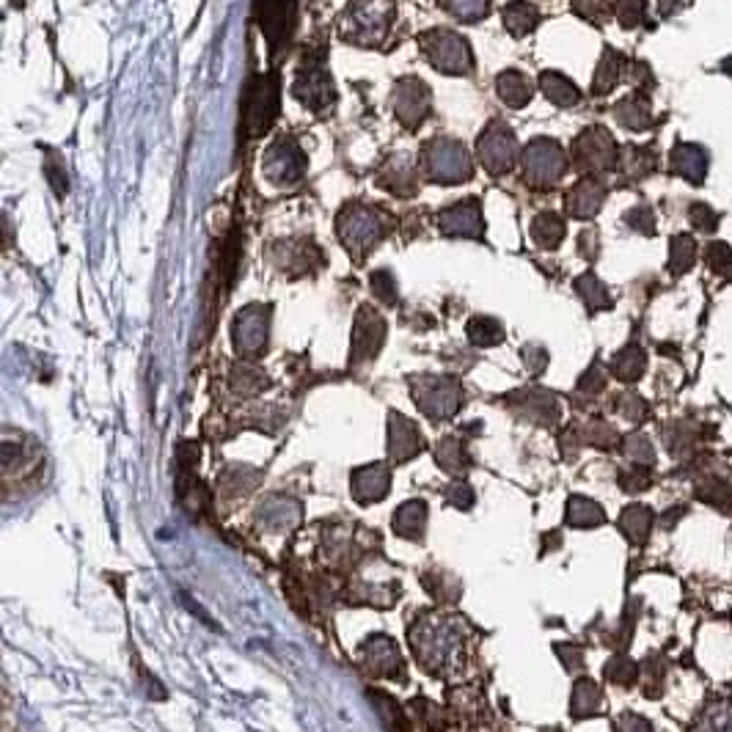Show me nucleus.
I'll use <instances>...</instances> for the list:
<instances>
[{
	"label": "nucleus",
	"mask_w": 732,
	"mask_h": 732,
	"mask_svg": "<svg viewBox=\"0 0 732 732\" xmlns=\"http://www.w3.org/2000/svg\"><path fill=\"white\" fill-rule=\"evenodd\" d=\"M378 185L386 188L400 199H411L419 190V177H416V157L411 152H397L391 155L383 168L378 171Z\"/></svg>",
	"instance_id": "dca6fc26"
},
{
	"label": "nucleus",
	"mask_w": 732,
	"mask_h": 732,
	"mask_svg": "<svg viewBox=\"0 0 732 732\" xmlns=\"http://www.w3.org/2000/svg\"><path fill=\"white\" fill-rule=\"evenodd\" d=\"M521 405L523 413L540 424H551L556 422L559 416V408H556V400L548 394V391H521Z\"/></svg>",
	"instance_id": "473e14b6"
},
{
	"label": "nucleus",
	"mask_w": 732,
	"mask_h": 732,
	"mask_svg": "<svg viewBox=\"0 0 732 732\" xmlns=\"http://www.w3.org/2000/svg\"><path fill=\"white\" fill-rule=\"evenodd\" d=\"M567 171V155L554 138H534L523 149V179L532 188L548 190L562 182Z\"/></svg>",
	"instance_id": "39448f33"
},
{
	"label": "nucleus",
	"mask_w": 732,
	"mask_h": 732,
	"mask_svg": "<svg viewBox=\"0 0 732 732\" xmlns=\"http://www.w3.org/2000/svg\"><path fill=\"white\" fill-rule=\"evenodd\" d=\"M573 160L578 168L584 171H609L617 166L620 152H617V141L611 138L606 127H587L584 133L573 141Z\"/></svg>",
	"instance_id": "f8f14e48"
},
{
	"label": "nucleus",
	"mask_w": 732,
	"mask_h": 732,
	"mask_svg": "<svg viewBox=\"0 0 732 732\" xmlns=\"http://www.w3.org/2000/svg\"><path fill=\"white\" fill-rule=\"evenodd\" d=\"M644 17V0H617V20L625 28H636Z\"/></svg>",
	"instance_id": "603ef678"
},
{
	"label": "nucleus",
	"mask_w": 732,
	"mask_h": 732,
	"mask_svg": "<svg viewBox=\"0 0 732 732\" xmlns=\"http://www.w3.org/2000/svg\"><path fill=\"white\" fill-rule=\"evenodd\" d=\"M532 240L543 251H554L565 240V221L556 212H540L532 221Z\"/></svg>",
	"instance_id": "c85d7f7f"
},
{
	"label": "nucleus",
	"mask_w": 732,
	"mask_h": 732,
	"mask_svg": "<svg viewBox=\"0 0 732 732\" xmlns=\"http://www.w3.org/2000/svg\"><path fill=\"white\" fill-rule=\"evenodd\" d=\"M537 25H540V12L529 0H512L504 6V28L512 36L532 34Z\"/></svg>",
	"instance_id": "bb28decb"
},
{
	"label": "nucleus",
	"mask_w": 732,
	"mask_h": 732,
	"mask_svg": "<svg viewBox=\"0 0 732 732\" xmlns=\"http://www.w3.org/2000/svg\"><path fill=\"white\" fill-rule=\"evenodd\" d=\"M540 89L559 108H576L578 102H581L578 86L570 78H565L562 72H543L540 75Z\"/></svg>",
	"instance_id": "a878e982"
},
{
	"label": "nucleus",
	"mask_w": 732,
	"mask_h": 732,
	"mask_svg": "<svg viewBox=\"0 0 732 732\" xmlns=\"http://www.w3.org/2000/svg\"><path fill=\"white\" fill-rule=\"evenodd\" d=\"M270 256L281 270H287L289 276H303L322 265V254L311 240H278L270 248Z\"/></svg>",
	"instance_id": "f3484780"
},
{
	"label": "nucleus",
	"mask_w": 732,
	"mask_h": 732,
	"mask_svg": "<svg viewBox=\"0 0 732 732\" xmlns=\"http://www.w3.org/2000/svg\"><path fill=\"white\" fill-rule=\"evenodd\" d=\"M523 361L532 369V375H540L545 364H548V353H545L543 347H537V344H529V347H523Z\"/></svg>",
	"instance_id": "bf43d9fd"
},
{
	"label": "nucleus",
	"mask_w": 732,
	"mask_h": 732,
	"mask_svg": "<svg viewBox=\"0 0 732 732\" xmlns=\"http://www.w3.org/2000/svg\"><path fill=\"white\" fill-rule=\"evenodd\" d=\"M617 411H620L622 416L633 419V422H639V419L647 416V405H644L642 397H636V394H622L620 400H617Z\"/></svg>",
	"instance_id": "6e6d98bb"
},
{
	"label": "nucleus",
	"mask_w": 732,
	"mask_h": 732,
	"mask_svg": "<svg viewBox=\"0 0 732 732\" xmlns=\"http://www.w3.org/2000/svg\"><path fill=\"white\" fill-rule=\"evenodd\" d=\"M391 20H394V6L389 0H355L342 14L339 34L347 45L375 47L389 34Z\"/></svg>",
	"instance_id": "f03ea898"
},
{
	"label": "nucleus",
	"mask_w": 732,
	"mask_h": 732,
	"mask_svg": "<svg viewBox=\"0 0 732 732\" xmlns=\"http://www.w3.org/2000/svg\"><path fill=\"white\" fill-rule=\"evenodd\" d=\"M622 72H625V56L609 47V50L603 53V58H600L598 69H595L592 94H595V97H606V94H611V91L617 89Z\"/></svg>",
	"instance_id": "393cba45"
},
{
	"label": "nucleus",
	"mask_w": 732,
	"mask_h": 732,
	"mask_svg": "<svg viewBox=\"0 0 732 732\" xmlns=\"http://www.w3.org/2000/svg\"><path fill=\"white\" fill-rule=\"evenodd\" d=\"M262 174L267 182H273L276 188H292L298 185L303 174H306V155L298 146L295 138H278L276 144L267 149L262 157Z\"/></svg>",
	"instance_id": "6e6552de"
},
{
	"label": "nucleus",
	"mask_w": 732,
	"mask_h": 732,
	"mask_svg": "<svg viewBox=\"0 0 732 732\" xmlns=\"http://www.w3.org/2000/svg\"><path fill=\"white\" fill-rule=\"evenodd\" d=\"M581 254L592 259L598 254V232H584L581 234Z\"/></svg>",
	"instance_id": "0e129e2a"
},
{
	"label": "nucleus",
	"mask_w": 732,
	"mask_h": 732,
	"mask_svg": "<svg viewBox=\"0 0 732 732\" xmlns=\"http://www.w3.org/2000/svg\"><path fill=\"white\" fill-rule=\"evenodd\" d=\"M606 389V378H603V372H600L598 366H592L584 378L578 380V391H587V394H598V391Z\"/></svg>",
	"instance_id": "680f3d73"
},
{
	"label": "nucleus",
	"mask_w": 732,
	"mask_h": 732,
	"mask_svg": "<svg viewBox=\"0 0 732 732\" xmlns=\"http://www.w3.org/2000/svg\"><path fill=\"white\" fill-rule=\"evenodd\" d=\"M466 331L471 344H477V347H493V344H499L504 339V328L493 317H474L468 322Z\"/></svg>",
	"instance_id": "58836bf2"
},
{
	"label": "nucleus",
	"mask_w": 732,
	"mask_h": 732,
	"mask_svg": "<svg viewBox=\"0 0 732 732\" xmlns=\"http://www.w3.org/2000/svg\"><path fill=\"white\" fill-rule=\"evenodd\" d=\"M614 730L617 732H653V727H650V721L642 719V716H636V713H625V716L617 719Z\"/></svg>",
	"instance_id": "052dcab7"
},
{
	"label": "nucleus",
	"mask_w": 732,
	"mask_h": 732,
	"mask_svg": "<svg viewBox=\"0 0 732 732\" xmlns=\"http://www.w3.org/2000/svg\"><path fill=\"white\" fill-rule=\"evenodd\" d=\"M232 386L243 394H251V391H259L267 386L265 375H259L256 369L251 366H234L232 372Z\"/></svg>",
	"instance_id": "8fccbe9b"
},
{
	"label": "nucleus",
	"mask_w": 732,
	"mask_h": 732,
	"mask_svg": "<svg viewBox=\"0 0 732 732\" xmlns=\"http://www.w3.org/2000/svg\"><path fill=\"white\" fill-rule=\"evenodd\" d=\"M644 366H647V355H644L639 344H628V347H622L620 353L611 358V372L622 383H633V380L642 378Z\"/></svg>",
	"instance_id": "c756f323"
},
{
	"label": "nucleus",
	"mask_w": 732,
	"mask_h": 732,
	"mask_svg": "<svg viewBox=\"0 0 732 732\" xmlns=\"http://www.w3.org/2000/svg\"><path fill=\"white\" fill-rule=\"evenodd\" d=\"M614 119L617 124H622L625 130H631V133H644V130H650V124H653V108H650V100L644 97V94H631V97H625L614 105Z\"/></svg>",
	"instance_id": "4be33fe9"
},
{
	"label": "nucleus",
	"mask_w": 732,
	"mask_h": 732,
	"mask_svg": "<svg viewBox=\"0 0 732 732\" xmlns=\"http://www.w3.org/2000/svg\"><path fill=\"white\" fill-rule=\"evenodd\" d=\"M386 342V320L372 306H361L353 322V339H350V364L361 366L372 361Z\"/></svg>",
	"instance_id": "ddd939ff"
},
{
	"label": "nucleus",
	"mask_w": 732,
	"mask_h": 732,
	"mask_svg": "<svg viewBox=\"0 0 732 732\" xmlns=\"http://www.w3.org/2000/svg\"><path fill=\"white\" fill-rule=\"evenodd\" d=\"M413 400L427 413L430 419L441 422V419H452L460 405H463V389L455 378H433V375H424V378L411 380Z\"/></svg>",
	"instance_id": "423d86ee"
},
{
	"label": "nucleus",
	"mask_w": 732,
	"mask_h": 732,
	"mask_svg": "<svg viewBox=\"0 0 732 732\" xmlns=\"http://www.w3.org/2000/svg\"><path fill=\"white\" fill-rule=\"evenodd\" d=\"M576 292L581 295V300L587 303L589 311H603L611 309V295L606 284L600 281L595 273H584V276L576 278Z\"/></svg>",
	"instance_id": "c9c22d12"
},
{
	"label": "nucleus",
	"mask_w": 732,
	"mask_h": 732,
	"mask_svg": "<svg viewBox=\"0 0 732 732\" xmlns=\"http://www.w3.org/2000/svg\"><path fill=\"white\" fill-rule=\"evenodd\" d=\"M336 232L342 237L344 248L350 251L355 262H364L369 251H375L378 243L389 232V223L386 215L375 207H366V204H347L339 212V221H336Z\"/></svg>",
	"instance_id": "f257e3e1"
},
{
	"label": "nucleus",
	"mask_w": 732,
	"mask_h": 732,
	"mask_svg": "<svg viewBox=\"0 0 732 732\" xmlns=\"http://www.w3.org/2000/svg\"><path fill=\"white\" fill-rule=\"evenodd\" d=\"M617 166H620L622 177H628V179L647 177V174H650V171L655 168L653 149L628 146V149H625V152L620 155V160H617Z\"/></svg>",
	"instance_id": "f704fd0d"
},
{
	"label": "nucleus",
	"mask_w": 732,
	"mask_h": 732,
	"mask_svg": "<svg viewBox=\"0 0 732 732\" xmlns=\"http://www.w3.org/2000/svg\"><path fill=\"white\" fill-rule=\"evenodd\" d=\"M688 215H691V223L697 226V229H702V232H713L716 229V212L710 210L708 204H694L691 210H688Z\"/></svg>",
	"instance_id": "13d9d810"
},
{
	"label": "nucleus",
	"mask_w": 732,
	"mask_h": 732,
	"mask_svg": "<svg viewBox=\"0 0 732 732\" xmlns=\"http://www.w3.org/2000/svg\"><path fill=\"white\" fill-rule=\"evenodd\" d=\"M724 72H727V75H732V58H727V61H724Z\"/></svg>",
	"instance_id": "338daca9"
},
{
	"label": "nucleus",
	"mask_w": 732,
	"mask_h": 732,
	"mask_svg": "<svg viewBox=\"0 0 732 732\" xmlns=\"http://www.w3.org/2000/svg\"><path fill=\"white\" fill-rule=\"evenodd\" d=\"M683 3H686V0H658V12L664 14V17H669V14H675Z\"/></svg>",
	"instance_id": "69168bd1"
},
{
	"label": "nucleus",
	"mask_w": 732,
	"mask_h": 732,
	"mask_svg": "<svg viewBox=\"0 0 732 732\" xmlns=\"http://www.w3.org/2000/svg\"><path fill=\"white\" fill-rule=\"evenodd\" d=\"M620 529L631 543H644L650 529H653V512L642 504H633L620 515Z\"/></svg>",
	"instance_id": "2f4dec72"
},
{
	"label": "nucleus",
	"mask_w": 732,
	"mask_h": 732,
	"mask_svg": "<svg viewBox=\"0 0 732 732\" xmlns=\"http://www.w3.org/2000/svg\"><path fill=\"white\" fill-rule=\"evenodd\" d=\"M449 501L466 510V507H471V504H474V493H471V488H468V485H452V488H449Z\"/></svg>",
	"instance_id": "e2e57ef3"
},
{
	"label": "nucleus",
	"mask_w": 732,
	"mask_h": 732,
	"mask_svg": "<svg viewBox=\"0 0 732 732\" xmlns=\"http://www.w3.org/2000/svg\"><path fill=\"white\" fill-rule=\"evenodd\" d=\"M496 94L504 105L510 108H523L526 102L532 100L534 86L532 80L526 78L518 69H504L499 78H496Z\"/></svg>",
	"instance_id": "5701e85b"
},
{
	"label": "nucleus",
	"mask_w": 732,
	"mask_h": 732,
	"mask_svg": "<svg viewBox=\"0 0 732 732\" xmlns=\"http://www.w3.org/2000/svg\"><path fill=\"white\" fill-rule=\"evenodd\" d=\"M650 482H653V474H650V468L644 466L628 468V471H622L620 474V485L628 490V493H639V490L647 488Z\"/></svg>",
	"instance_id": "864d4df0"
},
{
	"label": "nucleus",
	"mask_w": 732,
	"mask_h": 732,
	"mask_svg": "<svg viewBox=\"0 0 732 732\" xmlns=\"http://www.w3.org/2000/svg\"><path fill=\"white\" fill-rule=\"evenodd\" d=\"M573 12L581 14L584 20H595V23H600L606 14H609V9H606V3L603 0H573Z\"/></svg>",
	"instance_id": "4d7b16f0"
},
{
	"label": "nucleus",
	"mask_w": 732,
	"mask_h": 732,
	"mask_svg": "<svg viewBox=\"0 0 732 732\" xmlns=\"http://www.w3.org/2000/svg\"><path fill=\"white\" fill-rule=\"evenodd\" d=\"M697 496L702 501H708L713 507L719 510H732V488L727 482H719V479H708L705 485H699Z\"/></svg>",
	"instance_id": "49530a36"
},
{
	"label": "nucleus",
	"mask_w": 732,
	"mask_h": 732,
	"mask_svg": "<svg viewBox=\"0 0 732 732\" xmlns=\"http://www.w3.org/2000/svg\"><path fill=\"white\" fill-rule=\"evenodd\" d=\"M389 485H391V468H386L383 463L358 468L353 474V493L361 504L383 499V496L389 493Z\"/></svg>",
	"instance_id": "412c9836"
},
{
	"label": "nucleus",
	"mask_w": 732,
	"mask_h": 732,
	"mask_svg": "<svg viewBox=\"0 0 732 732\" xmlns=\"http://www.w3.org/2000/svg\"><path fill=\"white\" fill-rule=\"evenodd\" d=\"M278 80L276 75H262L251 80L243 102V127L248 135H262L278 116Z\"/></svg>",
	"instance_id": "0eeeda50"
},
{
	"label": "nucleus",
	"mask_w": 732,
	"mask_h": 732,
	"mask_svg": "<svg viewBox=\"0 0 732 732\" xmlns=\"http://www.w3.org/2000/svg\"><path fill=\"white\" fill-rule=\"evenodd\" d=\"M441 6L463 23H477L490 12V0H441Z\"/></svg>",
	"instance_id": "79ce46f5"
},
{
	"label": "nucleus",
	"mask_w": 732,
	"mask_h": 732,
	"mask_svg": "<svg viewBox=\"0 0 732 732\" xmlns=\"http://www.w3.org/2000/svg\"><path fill=\"white\" fill-rule=\"evenodd\" d=\"M45 177L58 199H64L69 193V174L64 157L58 155L56 149H45Z\"/></svg>",
	"instance_id": "a19ab883"
},
{
	"label": "nucleus",
	"mask_w": 732,
	"mask_h": 732,
	"mask_svg": "<svg viewBox=\"0 0 732 732\" xmlns=\"http://www.w3.org/2000/svg\"><path fill=\"white\" fill-rule=\"evenodd\" d=\"M419 45L433 69L444 75H468L474 69V53L466 39L446 28H433L419 36Z\"/></svg>",
	"instance_id": "20e7f679"
},
{
	"label": "nucleus",
	"mask_w": 732,
	"mask_h": 732,
	"mask_svg": "<svg viewBox=\"0 0 732 732\" xmlns=\"http://www.w3.org/2000/svg\"><path fill=\"white\" fill-rule=\"evenodd\" d=\"M422 449V433L419 427L405 419L402 413H391L389 416V455L394 463H405L413 455H419Z\"/></svg>",
	"instance_id": "aec40b11"
},
{
	"label": "nucleus",
	"mask_w": 732,
	"mask_h": 732,
	"mask_svg": "<svg viewBox=\"0 0 732 732\" xmlns=\"http://www.w3.org/2000/svg\"><path fill=\"white\" fill-rule=\"evenodd\" d=\"M606 521V515L600 510V504L584 499V496H573L567 501V523L576 529H592Z\"/></svg>",
	"instance_id": "72a5a7b5"
},
{
	"label": "nucleus",
	"mask_w": 732,
	"mask_h": 732,
	"mask_svg": "<svg viewBox=\"0 0 732 732\" xmlns=\"http://www.w3.org/2000/svg\"><path fill=\"white\" fill-rule=\"evenodd\" d=\"M694 259H697V245H694V240L686 237V234H677L675 240L669 243V270L675 276H680V273L691 270Z\"/></svg>",
	"instance_id": "ea45409f"
},
{
	"label": "nucleus",
	"mask_w": 732,
	"mask_h": 732,
	"mask_svg": "<svg viewBox=\"0 0 732 732\" xmlns=\"http://www.w3.org/2000/svg\"><path fill=\"white\" fill-rule=\"evenodd\" d=\"M292 94L298 97V102H303L309 111L322 113L331 111L336 105V89H333L331 75L322 69V64H306V67L298 72V80L292 86Z\"/></svg>",
	"instance_id": "4468645a"
},
{
	"label": "nucleus",
	"mask_w": 732,
	"mask_h": 732,
	"mask_svg": "<svg viewBox=\"0 0 732 732\" xmlns=\"http://www.w3.org/2000/svg\"><path fill=\"white\" fill-rule=\"evenodd\" d=\"M625 455L636 460V463H644V466H653L655 463V452L650 441L644 438V435H631L628 441H625Z\"/></svg>",
	"instance_id": "3c124183"
},
{
	"label": "nucleus",
	"mask_w": 732,
	"mask_h": 732,
	"mask_svg": "<svg viewBox=\"0 0 732 732\" xmlns=\"http://www.w3.org/2000/svg\"><path fill=\"white\" fill-rule=\"evenodd\" d=\"M14 9H25V0H12Z\"/></svg>",
	"instance_id": "774afa93"
},
{
	"label": "nucleus",
	"mask_w": 732,
	"mask_h": 732,
	"mask_svg": "<svg viewBox=\"0 0 732 732\" xmlns=\"http://www.w3.org/2000/svg\"><path fill=\"white\" fill-rule=\"evenodd\" d=\"M477 157L479 163L485 166L490 177H504L510 174L515 163H518V141L507 124L493 122L479 135L477 141Z\"/></svg>",
	"instance_id": "1a4fd4ad"
},
{
	"label": "nucleus",
	"mask_w": 732,
	"mask_h": 732,
	"mask_svg": "<svg viewBox=\"0 0 732 732\" xmlns=\"http://www.w3.org/2000/svg\"><path fill=\"white\" fill-rule=\"evenodd\" d=\"M435 460L444 466V471H449V474H460V471H466L468 468V452H466V446L460 444L457 438H444L441 444H438V449H435Z\"/></svg>",
	"instance_id": "4c0bfd02"
},
{
	"label": "nucleus",
	"mask_w": 732,
	"mask_h": 732,
	"mask_svg": "<svg viewBox=\"0 0 732 732\" xmlns=\"http://www.w3.org/2000/svg\"><path fill=\"white\" fill-rule=\"evenodd\" d=\"M369 287H372V295L380 300V303H386V306H394L397 300H400V289H397V281L391 276L389 270H375L372 276H369Z\"/></svg>",
	"instance_id": "a18cd8bd"
},
{
	"label": "nucleus",
	"mask_w": 732,
	"mask_h": 732,
	"mask_svg": "<svg viewBox=\"0 0 732 732\" xmlns=\"http://www.w3.org/2000/svg\"><path fill=\"white\" fill-rule=\"evenodd\" d=\"M369 699H375V705H378L380 719L386 721V727H389V732H408V724H405V716H402L400 705H397L394 699L386 697V694H380V691H372V694H369Z\"/></svg>",
	"instance_id": "c03bdc74"
},
{
	"label": "nucleus",
	"mask_w": 732,
	"mask_h": 732,
	"mask_svg": "<svg viewBox=\"0 0 732 732\" xmlns=\"http://www.w3.org/2000/svg\"><path fill=\"white\" fill-rule=\"evenodd\" d=\"M366 664L369 669H375L378 675H394V672H400V653H397V647L391 639L386 636H378V639H372V642L366 644Z\"/></svg>",
	"instance_id": "cd10ccee"
},
{
	"label": "nucleus",
	"mask_w": 732,
	"mask_h": 732,
	"mask_svg": "<svg viewBox=\"0 0 732 732\" xmlns=\"http://www.w3.org/2000/svg\"><path fill=\"white\" fill-rule=\"evenodd\" d=\"M606 201V185L595 177L578 179L576 185L567 193V215L576 218V221H589L595 218Z\"/></svg>",
	"instance_id": "6ab92c4d"
},
{
	"label": "nucleus",
	"mask_w": 732,
	"mask_h": 732,
	"mask_svg": "<svg viewBox=\"0 0 732 732\" xmlns=\"http://www.w3.org/2000/svg\"><path fill=\"white\" fill-rule=\"evenodd\" d=\"M672 168L680 177H686L688 182L699 185L708 174V152L702 146L680 144L675 149V155H672Z\"/></svg>",
	"instance_id": "b1692460"
},
{
	"label": "nucleus",
	"mask_w": 732,
	"mask_h": 732,
	"mask_svg": "<svg viewBox=\"0 0 732 732\" xmlns=\"http://www.w3.org/2000/svg\"><path fill=\"white\" fill-rule=\"evenodd\" d=\"M625 223L642 234H653L655 232V218L650 207H633L628 215H625Z\"/></svg>",
	"instance_id": "5fc2aeb1"
},
{
	"label": "nucleus",
	"mask_w": 732,
	"mask_h": 732,
	"mask_svg": "<svg viewBox=\"0 0 732 732\" xmlns=\"http://www.w3.org/2000/svg\"><path fill=\"white\" fill-rule=\"evenodd\" d=\"M705 259H708V267L713 273H719V276H732V248L727 243H710L705 248Z\"/></svg>",
	"instance_id": "09e8293b"
},
{
	"label": "nucleus",
	"mask_w": 732,
	"mask_h": 732,
	"mask_svg": "<svg viewBox=\"0 0 732 732\" xmlns=\"http://www.w3.org/2000/svg\"><path fill=\"white\" fill-rule=\"evenodd\" d=\"M270 306L265 303H251L245 306L232 322L234 350L243 358H256L265 353L267 336H270Z\"/></svg>",
	"instance_id": "9d476101"
},
{
	"label": "nucleus",
	"mask_w": 732,
	"mask_h": 732,
	"mask_svg": "<svg viewBox=\"0 0 732 732\" xmlns=\"http://www.w3.org/2000/svg\"><path fill=\"white\" fill-rule=\"evenodd\" d=\"M570 708L576 719H587L592 713H598L600 708V688L592 680H578L573 688V699H570Z\"/></svg>",
	"instance_id": "e433bc0d"
},
{
	"label": "nucleus",
	"mask_w": 732,
	"mask_h": 732,
	"mask_svg": "<svg viewBox=\"0 0 732 732\" xmlns=\"http://www.w3.org/2000/svg\"><path fill=\"white\" fill-rule=\"evenodd\" d=\"M424 523H427V504L424 501H408L394 515V529L402 537H408V540L422 537Z\"/></svg>",
	"instance_id": "7c9ffc66"
},
{
	"label": "nucleus",
	"mask_w": 732,
	"mask_h": 732,
	"mask_svg": "<svg viewBox=\"0 0 732 732\" xmlns=\"http://www.w3.org/2000/svg\"><path fill=\"white\" fill-rule=\"evenodd\" d=\"M694 732H732V705H713L699 716Z\"/></svg>",
	"instance_id": "37998d69"
},
{
	"label": "nucleus",
	"mask_w": 732,
	"mask_h": 732,
	"mask_svg": "<svg viewBox=\"0 0 732 732\" xmlns=\"http://www.w3.org/2000/svg\"><path fill=\"white\" fill-rule=\"evenodd\" d=\"M435 226L446 237H466V240H482L485 234V221H482V204L479 199L457 201L435 215Z\"/></svg>",
	"instance_id": "2eb2a0df"
},
{
	"label": "nucleus",
	"mask_w": 732,
	"mask_h": 732,
	"mask_svg": "<svg viewBox=\"0 0 732 732\" xmlns=\"http://www.w3.org/2000/svg\"><path fill=\"white\" fill-rule=\"evenodd\" d=\"M424 171L438 185H460L474 177V163L466 146L455 138H433L424 146Z\"/></svg>",
	"instance_id": "7ed1b4c3"
},
{
	"label": "nucleus",
	"mask_w": 732,
	"mask_h": 732,
	"mask_svg": "<svg viewBox=\"0 0 732 732\" xmlns=\"http://www.w3.org/2000/svg\"><path fill=\"white\" fill-rule=\"evenodd\" d=\"M259 25L265 31L270 50L276 53L292 34L295 25V0H259Z\"/></svg>",
	"instance_id": "a211bd4d"
},
{
	"label": "nucleus",
	"mask_w": 732,
	"mask_h": 732,
	"mask_svg": "<svg viewBox=\"0 0 732 732\" xmlns=\"http://www.w3.org/2000/svg\"><path fill=\"white\" fill-rule=\"evenodd\" d=\"M391 111L400 119L402 127L419 130L433 111V94L427 89V83L419 78L397 80V86L391 91Z\"/></svg>",
	"instance_id": "9b49d317"
},
{
	"label": "nucleus",
	"mask_w": 732,
	"mask_h": 732,
	"mask_svg": "<svg viewBox=\"0 0 732 732\" xmlns=\"http://www.w3.org/2000/svg\"><path fill=\"white\" fill-rule=\"evenodd\" d=\"M606 675H609L611 683H617V686H633L636 677H639V666L633 664L628 655H617V658H611L609 666H606Z\"/></svg>",
	"instance_id": "de8ad7c7"
}]
</instances>
